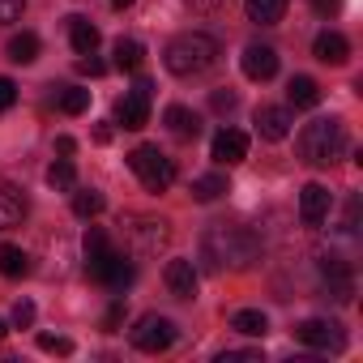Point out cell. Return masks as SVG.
<instances>
[{"label":"cell","mask_w":363,"mask_h":363,"mask_svg":"<svg viewBox=\"0 0 363 363\" xmlns=\"http://www.w3.org/2000/svg\"><path fill=\"white\" fill-rule=\"evenodd\" d=\"M141 65H145V48H141L137 39H120V43H116V69L137 73Z\"/></svg>","instance_id":"obj_27"},{"label":"cell","mask_w":363,"mask_h":363,"mask_svg":"<svg viewBox=\"0 0 363 363\" xmlns=\"http://www.w3.org/2000/svg\"><path fill=\"white\" fill-rule=\"evenodd\" d=\"M240 65H244V77H248V82H269V77L278 73V52L265 48V43H248Z\"/></svg>","instance_id":"obj_11"},{"label":"cell","mask_w":363,"mask_h":363,"mask_svg":"<svg viewBox=\"0 0 363 363\" xmlns=\"http://www.w3.org/2000/svg\"><path fill=\"white\" fill-rule=\"evenodd\" d=\"M39 350H48V354H73V342L60 337V333H39Z\"/></svg>","instance_id":"obj_31"},{"label":"cell","mask_w":363,"mask_h":363,"mask_svg":"<svg viewBox=\"0 0 363 363\" xmlns=\"http://www.w3.org/2000/svg\"><path fill=\"white\" fill-rule=\"evenodd\" d=\"M235 103H240V99H235L231 90H218V94L210 99V107H214V111H235Z\"/></svg>","instance_id":"obj_38"},{"label":"cell","mask_w":363,"mask_h":363,"mask_svg":"<svg viewBox=\"0 0 363 363\" xmlns=\"http://www.w3.org/2000/svg\"><path fill=\"white\" fill-rule=\"evenodd\" d=\"M128 167L141 175V184H145L150 193H167V189L175 184V162H171L158 145H137V150L128 154Z\"/></svg>","instance_id":"obj_4"},{"label":"cell","mask_w":363,"mask_h":363,"mask_svg":"<svg viewBox=\"0 0 363 363\" xmlns=\"http://www.w3.org/2000/svg\"><path fill=\"white\" fill-rule=\"evenodd\" d=\"M162 120H167V128H171L175 137H184V141H193V137L201 133V120H197L189 107H179V103H175V107H167V116H162Z\"/></svg>","instance_id":"obj_21"},{"label":"cell","mask_w":363,"mask_h":363,"mask_svg":"<svg viewBox=\"0 0 363 363\" xmlns=\"http://www.w3.org/2000/svg\"><path fill=\"white\" fill-rule=\"evenodd\" d=\"M329 210H333V193L325 184H303V193H299V218H303V227H320L329 218Z\"/></svg>","instance_id":"obj_10"},{"label":"cell","mask_w":363,"mask_h":363,"mask_svg":"<svg viewBox=\"0 0 363 363\" xmlns=\"http://www.w3.org/2000/svg\"><path fill=\"white\" fill-rule=\"evenodd\" d=\"M26 210H30L26 193H22L18 184H9V179H0V231L18 227V223L26 218Z\"/></svg>","instance_id":"obj_13"},{"label":"cell","mask_w":363,"mask_h":363,"mask_svg":"<svg viewBox=\"0 0 363 363\" xmlns=\"http://www.w3.org/2000/svg\"><path fill=\"white\" fill-rule=\"evenodd\" d=\"M210 158H214L218 167L244 162V158H248V133H240V128H218V133H214V145H210Z\"/></svg>","instance_id":"obj_9"},{"label":"cell","mask_w":363,"mask_h":363,"mask_svg":"<svg viewBox=\"0 0 363 363\" xmlns=\"http://www.w3.org/2000/svg\"><path fill=\"white\" fill-rule=\"evenodd\" d=\"M13 325H18V329H30V325H35V303H30V299H18V303H13Z\"/></svg>","instance_id":"obj_32"},{"label":"cell","mask_w":363,"mask_h":363,"mask_svg":"<svg viewBox=\"0 0 363 363\" xmlns=\"http://www.w3.org/2000/svg\"><path fill=\"white\" fill-rule=\"evenodd\" d=\"M111 5H116V9H128V5H133V0H111Z\"/></svg>","instance_id":"obj_43"},{"label":"cell","mask_w":363,"mask_h":363,"mask_svg":"<svg viewBox=\"0 0 363 363\" xmlns=\"http://www.w3.org/2000/svg\"><path fill=\"white\" fill-rule=\"evenodd\" d=\"M90 107V90H82V86H69L65 94H60V111L65 116H82Z\"/></svg>","instance_id":"obj_29"},{"label":"cell","mask_w":363,"mask_h":363,"mask_svg":"<svg viewBox=\"0 0 363 363\" xmlns=\"http://www.w3.org/2000/svg\"><path fill=\"white\" fill-rule=\"evenodd\" d=\"M312 52H316V60H325V65H346V56H350V43H346L337 30H325V35H316Z\"/></svg>","instance_id":"obj_18"},{"label":"cell","mask_w":363,"mask_h":363,"mask_svg":"<svg viewBox=\"0 0 363 363\" xmlns=\"http://www.w3.org/2000/svg\"><path fill=\"white\" fill-rule=\"evenodd\" d=\"M48 184H52L56 193H69V189L77 184V171H73V162H69V158H60V162H52V167H48Z\"/></svg>","instance_id":"obj_28"},{"label":"cell","mask_w":363,"mask_h":363,"mask_svg":"<svg viewBox=\"0 0 363 363\" xmlns=\"http://www.w3.org/2000/svg\"><path fill=\"white\" fill-rule=\"evenodd\" d=\"M94 141L107 145V141H111V124H94Z\"/></svg>","instance_id":"obj_41"},{"label":"cell","mask_w":363,"mask_h":363,"mask_svg":"<svg viewBox=\"0 0 363 363\" xmlns=\"http://www.w3.org/2000/svg\"><path fill=\"white\" fill-rule=\"evenodd\" d=\"M299 154H303V162H312V167H333V162L346 154V124H342L337 116H320V120L303 124V133H299Z\"/></svg>","instance_id":"obj_3"},{"label":"cell","mask_w":363,"mask_h":363,"mask_svg":"<svg viewBox=\"0 0 363 363\" xmlns=\"http://www.w3.org/2000/svg\"><path fill=\"white\" fill-rule=\"evenodd\" d=\"M218 363H261V350H227L218 354Z\"/></svg>","instance_id":"obj_35"},{"label":"cell","mask_w":363,"mask_h":363,"mask_svg":"<svg viewBox=\"0 0 363 363\" xmlns=\"http://www.w3.org/2000/svg\"><path fill=\"white\" fill-rule=\"evenodd\" d=\"M13 103H18V86L9 77H0V111H9Z\"/></svg>","instance_id":"obj_36"},{"label":"cell","mask_w":363,"mask_h":363,"mask_svg":"<svg viewBox=\"0 0 363 363\" xmlns=\"http://www.w3.org/2000/svg\"><path fill=\"white\" fill-rule=\"evenodd\" d=\"M295 337L303 342V346H312V350H346V333H342V325L337 320H325V316H308V320H299L295 325Z\"/></svg>","instance_id":"obj_8"},{"label":"cell","mask_w":363,"mask_h":363,"mask_svg":"<svg viewBox=\"0 0 363 363\" xmlns=\"http://www.w3.org/2000/svg\"><path fill=\"white\" fill-rule=\"evenodd\" d=\"M252 124H257V133H261L265 141H282V137L291 133V111H286V107H257Z\"/></svg>","instance_id":"obj_15"},{"label":"cell","mask_w":363,"mask_h":363,"mask_svg":"<svg viewBox=\"0 0 363 363\" xmlns=\"http://www.w3.org/2000/svg\"><path fill=\"white\" fill-rule=\"evenodd\" d=\"M320 274H325V282H329V295L333 299H350L354 295V278H350V265L342 261V257H320Z\"/></svg>","instance_id":"obj_14"},{"label":"cell","mask_w":363,"mask_h":363,"mask_svg":"<svg viewBox=\"0 0 363 363\" xmlns=\"http://www.w3.org/2000/svg\"><path fill=\"white\" fill-rule=\"evenodd\" d=\"M22 9H26V0H0V26L18 22V18H22Z\"/></svg>","instance_id":"obj_33"},{"label":"cell","mask_w":363,"mask_h":363,"mask_svg":"<svg viewBox=\"0 0 363 363\" xmlns=\"http://www.w3.org/2000/svg\"><path fill=\"white\" fill-rule=\"evenodd\" d=\"M286 99H291V107H316V103H320V86H316L312 77H291Z\"/></svg>","instance_id":"obj_26"},{"label":"cell","mask_w":363,"mask_h":363,"mask_svg":"<svg viewBox=\"0 0 363 363\" xmlns=\"http://www.w3.org/2000/svg\"><path fill=\"white\" fill-rule=\"evenodd\" d=\"M9 60H13V65H35V60H39V35H30V30L13 35V39H9Z\"/></svg>","instance_id":"obj_25"},{"label":"cell","mask_w":363,"mask_h":363,"mask_svg":"<svg viewBox=\"0 0 363 363\" xmlns=\"http://www.w3.org/2000/svg\"><path fill=\"white\" fill-rule=\"evenodd\" d=\"M162 278H167V291H171L175 299H193V295H197V269H193V261H184V257L167 261Z\"/></svg>","instance_id":"obj_12"},{"label":"cell","mask_w":363,"mask_h":363,"mask_svg":"<svg viewBox=\"0 0 363 363\" xmlns=\"http://www.w3.org/2000/svg\"><path fill=\"white\" fill-rule=\"evenodd\" d=\"M77 69H82V73H90V77H103V73H107V65H103V60H94V52H90V56H82V60H77Z\"/></svg>","instance_id":"obj_37"},{"label":"cell","mask_w":363,"mask_h":363,"mask_svg":"<svg viewBox=\"0 0 363 363\" xmlns=\"http://www.w3.org/2000/svg\"><path fill=\"white\" fill-rule=\"evenodd\" d=\"M244 9H248V22H257V26H278L282 13H286V0H244Z\"/></svg>","instance_id":"obj_20"},{"label":"cell","mask_w":363,"mask_h":363,"mask_svg":"<svg viewBox=\"0 0 363 363\" xmlns=\"http://www.w3.org/2000/svg\"><path fill=\"white\" fill-rule=\"evenodd\" d=\"M120 320H124V299H116V303L107 308V316H103V329H107V333H116V329H120Z\"/></svg>","instance_id":"obj_34"},{"label":"cell","mask_w":363,"mask_h":363,"mask_svg":"<svg viewBox=\"0 0 363 363\" xmlns=\"http://www.w3.org/2000/svg\"><path fill=\"white\" fill-rule=\"evenodd\" d=\"M201 257L210 261V269H248L261 257V240L248 227H227L214 223L201 235Z\"/></svg>","instance_id":"obj_1"},{"label":"cell","mask_w":363,"mask_h":363,"mask_svg":"<svg viewBox=\"0 0 363 363\" xmlns=\"http://www.w3.org/2000/svg\"><path fill=\"white\" fill-rule=\"evenodd\" d=\"M150 99H154V82H150V77H137L133 90L116 103V120H120L128 133L145 128V124H150Z\"/></svg>","instance_id":"obj_6"},{"label":"cell","mask_w":363,"mask_h":363,"mask_svg":"<svg viewBox=\"0 0 363 363\" xmlns=\"http://www.w3.org/2000/svg\"><path fill=\"white\" fill-rule=\"evenodd\" d=\"M0 274L5 278H26L30 274V257L18 244H0Z\"/></svg>","instance_id":"obj_24"},{"label":"cell","mask_w":363,"mask_h":363,"mask_svg":"<svg viewBox=\"0 0 363 363\" xmlns=\"http://www.w3.org/2000/svg\"><path fill=\"white\" fill-rule=\"evenodd\" d=\"M189 5H193L197 13H218V9L227 5V0H189Z\"/></svg>","instance_id":"obj_39"},{"label":"cell","mask_w":363,"mask_h":363,"mask_svg":"<svg viewBox=\"0 0 363 363\" xmlns=\"http://www.w3.org/2000/svg\"><path fill=\"white\" fill-rule=\"evenodd\" d=\"M337 9H342V0H316V13H325V18L337 13Z\"/></svg>","instance_id":"obj_40"},{"label":"cell","mask_w":363,"mask_h":363,"mask_svg":"<svg viewBox=\"0 0 363 363\" xmlns=\"http://www.w3.org/2000/svg\"><path fill=\"white\" fill-rule=\"evenodd\" d=\"M94 282H103L107 291H116V295H120V291H128V286H133V265H128L120 252H111V261L99 269V278H94Z\"/></svg>","instance_id":"obj_17"},{"label":"cell","mask_w":363,"mask_h":363,"mask_svg":"<svg viewBox=\"0 0 363 363\" xmlns=\"http://www.w3.org/2000/svg\"><path fill=\"white\" fill-rule=\"evenodd\" d=\"M56 150H60V154H73V150H77V141H73V137H56Z\"/></svg>","instance_id":"obj_42"},{"label":"cell","mask_w":363,"mask_h":363,"mask_svg":"<svg viewBox=\"0 0 363 363\" xmlns=\"http://www.w3.org/2000/svg\"><path fill=\"white\" fill-rule=\"evenodd\" d=\"M231 329H235V333H244V337H265L269 316H265L261 308H244V312H235V316H231Z\"/></svg>","instance_id":"obj_22"},{"label":"cell","mask_w":363,"mask_h":363,"mask_svg":"<svg viewBox=\"0 0 363 363\" xmlns=\"http://www.w3.org/2000/svg\"><path fill=\"white\" fill-rule=\"evenodd\" d=\"M73 214H77V218H94V214H103V193H94V189L77 193V197H73Z\"/></svg>","instance_id":"obj_30"},{"label":"cell","mask_w":363,"mask_h":363,"mask_svg":"<svg viewBox=\"0 0 363 363\" xmlns=\"http://www.w3.org/2000/svg\"><path fill=\"white\" fill-rule=\"evenodd\" d=\"M128 342L141 350V354H162L171 342H175V320L158 316V312H145L133 329H128Z\"/></svg>","instance_id":"obj_5"},{"label":"cell","mask_w":363,"mask_h":363,"mask_svg":"<svg viewBox=\"0 0 363 363\" xmlns=\"http://www.w3.org/2000/svg\"><path fill=\"white\" fill-rule=\"evenodd\" d=\"M82 248H86V274H90V278H99V269H103V265L111 261V252H116V248H111V240H107V231H103V227H90Z\"/></svg>","instance_id":"obj_16"},{"label":"cell","mask_w":363,"mask_h":363,"mask_svg":"<svg viewBox=\"0 0 363 363\" xmlns=\"http://www.w3.org/2000/svg\"><path fill=\"white\" fill-rule=\"evenodd\" d=\"M214 60H218V43H214L210 35H197V30L175 35V39L167 43V52H162V65H167V73H175V77H197V73L214 69Z\"/></svg>","instance_id":"obj_2"},{"label":"cell","mask_w":363,"mask_h":363,"mask_svg":"<svg viewBox=\"0 0 363 363\" xmlns=\"http://www.w3.org/2000/svg\"><path fill=\"white\" fill-rule=\"evenodd\" d=\"M124 235H128V244H133V252H141V257H150V252H158L167 240H171V231H167V223L162 218H145V214H128L124 223Z\"/></svg>","instance_id":"obj_7"},{"label":"cell","mask_w":363,"mask_h":363,"mask_svg":"<svg viewBox=\"0 0 363 363\" xmlns=\"http://www.w3.org/2000/svg\"><path fill=\"white\" fill-rule=\"evenodd\" d=\"M69 43H73L77 56H90L99 48V26L90 18H69Z\"/></svg>","instance_id":"obj_19"},{"label":"cell","mask_w":363,"mask_h":363,"mask_svg":"<svg viewBox=\"0 0 363 363\" xmlns=\"http://www.w3.org/2000/svg\"><path fill=\"white\" fill-rule=\"evenodd\" d=\"M223 193H231V184H227L223 171H210V175L193 179V201H218Z\"/></svg>","instance_id":"obj_23"},{"label":"cell","mask_w":363,"mask_h":363,"mask_svg":"<svg viewBox=\"0 0 363 363\" xmlns=\"http://www.w3.org/2000/svg\"><path fill=\"white\" fill-rule=\"evenodd\" d=\"M5 333H9V325H5V320H0V337H5Z\"/></svg>","instance_id":"obj_44"}]
</instances>
